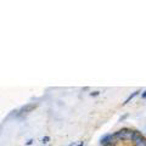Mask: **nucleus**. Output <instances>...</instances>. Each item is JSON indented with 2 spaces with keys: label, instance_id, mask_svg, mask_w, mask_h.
Instances as JSON below:
<instances>
[{
  "label": "nucleus",
  "instance_id": "f257e3e1",
  "mask_svg": "<svg viewBox=\"0 0 146 146\" xmlns=\"http://www.w3.org/2000/svg\"><path fill=\"white\" fill-rule=\"evenodd\" d=\"M100 144H101V146H106L110 144L116 145L117 140L115 139V136H113V133H108V134H105L100 138Z\"/></svg>",
  "mask_w": 146,
  "mask_h": 146
},
{
  "label": "nucleus",
  "instance_id": "f03ea898",
  "mask_svg": "<svg viewBox=\"0 0 146 146\" xmlns=\"http://www.w3.org/2000/svg\"><path fill=\"white\" fill-rule=\"evenodd\" d=\"M139 93H140V90H138V91H135V93H133V94H130L129 95V96H128L127 99H125V101L124 102H123V105H127L128 102H130L131 101V100H133L135 96H138V95H139Z\"/></svg>",
  "mask_w": 146,
  "mask_h": 146
},
{
  "label": "nucleus",
  "instance_id": "7ed1b4c3",
  "mask_svg": "<svg viewBox=\"0 0 146 146\" xmlns=\"http://www.w3.org/2000/svg\"><path fill=\"white\" fill-rule=\"evenodd\" d=\"M134 146H146V139L144 136H141L139 140H136L134 143Z\"/></svg>",
  "mask_w": 146,
  "mask_h": 146
},
{
  "label": "nucleus",
  "instance_id": "20e7f679",
  "mask_svg": "<svg viewBox=\"0 0 146 146\" xmlns=\"http://www.w3.org/2000/svg\"><path fill=\"white\" fill-rule=\"evenodd\" d=\"M35 107H36V105H34V104H29V105H27L26 107L22 108V111H25L26 113H28V112H31V110H33V108H35Z\"/></svg>",
  "mask_w": 146,
  "mask_h": 146
},
{
  "label": "nucleus",
  "instance_id": "39448f33",
  "mask_svg": "<svg viewBox=\"0 0 146 146\" xmlns=\"http://www.w3.org/2000/svg\"><path fill=\"white\" fill-rule=\"evenodd\" d=\"M49 141H50V136H44L43 140H42V143H43V144H48Z\"/></svg>",
  "mask_w": 146,
  "mask_h": 146
},
{
  "label": "nucleus",
  "instance_id": "423d86ee",
  "mask_svg": "<svg viewBox=\"0 0 146 146\" xmlns=\"http://www.w3.org/2000/svg\"><path fill=\"white\" fill-rule=\"evenodd\" d=\"M100 95V91H94V93H90V96L93 98V96H99Z\"/></svg>",
  "mask_w": 146,
  "mask_h": 146
},
{
  "label": "nucleus",
  "instance_id": "0eeeda50",
  "mask_svg": "<svg viewBox=\"0 0 146 146\" xmlns=\"http://www.w3.org/2000/svg\"><path fill=\"white\" fill-rule=\"evenodd\" d=\"M127 117H128V115H124V116H122V117L119 118V122H123V121H124Z\"/></svg>",
  "mask_w": 146,
  "mask_h": 146
},
{
  "label": "nucleus",
  "instance_id": "6e6552de",
  "mask_svg": "<svg viewBox=\"0 0 146 146\" xmlns=\"http://www.w3.org/2000/svg\"><path fill=\"white\" fill-rule=\"evenodd\" d=\"M141 99H146V90L144 91L143 94H141Z\"/></svg>",
  "mask_w": 146,
  "mask_h": 146
},
{
  "label": "nucleus",
  "instance_id": "1a4fd4ad",
  "mask_svg": "<svg viewBox=\"0 0 146 146\" xmlns=\"http://www.w3.org/2000/svg\"><path fill=\"white\" fill-rule=\"evenodd\" d=\"M32 144H33V140H28V141H27V143H26V145H32Z\"/></svg>",
  "mask_w": 146,
  "mask_h": 146
},
{
  "label": "nucleus",
  "instance_id": "9d476101",
  "mask_svg": "<svg viewBox=\"0 0 146 146\" xmlns=\"http://www.w3.org/2000/svg\"><path fill=\"white\" fill-rule=\"evenodd\" d=\"M76 146H85V145H84V141H80V143H79V144H77Z\"/></svg>",
  "mask_w": 146,
  "mask_h": 146
},
{
  "label": "nucleus",
  "instance_id": "9b49d317",
  "mask_svg": "<svg viewBox=\"0 0 146 146\" xmlns=\"http://www.w3.org/2000/svg\"><path fill=\"white\" fill-rule=\"evenodd\" d=\"M68 146H76V145H74V143H71V144L68 145Z\"/></svg>",
  "mask_w": 146,
  "mask_h": 146
}]
</instances>
